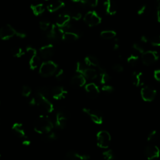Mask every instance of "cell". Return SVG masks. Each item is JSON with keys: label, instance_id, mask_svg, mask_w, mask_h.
<instances>
[{"label": "cell", "instance_id": "29", "mask_svg": "<svg viewBox=\"0 0 160 160\" xmlns=\"http://www.w3.org/2000/svg\"><path fill=\"white\" fill-rule=\"evenodd\" d=\"M40 58L38 55H35L32 57H31L29 60V67L31 69H36L39 65Z\"/></svg>", "mask_w": 160, "mask_h": 160}, {"label": "cell", "instance_id": "53", "mask_svg": "<svg viewBox=\"0 0 160 160\" xmlns=\"http://www.w3.org/2000/svg\"><path fill=\"white\" fill-rule=\"evenodd\" d=\"M29 104L31 106H36V99L35 97H33L31 99H30V100L29 101Z\"/></svg>", "mask_w": 160, "mask_h": 160}, {"label": "cell", "instance_id": "8", "mask_svg": "<svg viewBox=\"0 0 160 160\" xmlns=\"http://www.w3.org/2000/svg\"><path fill=\"white\" fill-rule=\"evenodd\" d=\"M157 94L156 89L151 86H145L141 89V96L143 101L146 102L152 101Z\"/></svg>", "mask_w": 160, "mask_h": 160}, {"label": "cell", "instance_id": "10", "mask_svg": "<svg viewBox=\"0 0 160 160\" xmlns=\"http://www.w3.org/2000/svg\"><path fill=\"white\" fill-rule=\"evenodd\" d=\"M82 111L84 112V113L88 115L91 119V121L95 124H101L102 123L103 117L102 114L99 111L87 108H84L82 109Z\"/></svg>", "mask_w": 160, "mask_h": 160}, {"label": "cell", "instance_id": "20", "mask_svg": "<svg viewBox=\"0 0 160 160\" xmlns=\"http://www.w3.org/2000/svg\"><path fill=\"white\" fill-rule=\"evenodd\" d=\"M144 78L141 72H133L132 74V82L133 85L139 87L143 84Z\"/></svg>", "mask_w": 160, "mask_h": 160}, {"label": "cell", "instance_id": "57", "mask_svg": "<svg viewBox=\"0 0 160 160\" xmlns=\"http://www.w3.org/2000/svg\"><path fill=\"white\" fill-rule=\"evenodd\" d=\"M0 123H1V118H0Z\"/></svg>", "mask_w": 160, "mask_h": 160}, {"label": "cell", "instance_id": "17", "mask_svg": "<svg viewBox=\"0 0 160 160\" xmlns=\"http://www.w3.org/2000/svg\"><path fill=\"white\" fill-rule=\"evenodd\" d=\"M70 19H71V18L68 14L66 13L61 14L58 16L56 19V24L58 27L63 29L65 27H66L68 25H69Z\"/></svg>", "mask_w": 160, "mask_h": 160}, {"label": "cell", "instance_id": "11", "mask_svg": "<svg viewBox=\"0 0 160 160\" xmlns=\"http://www.w3.org/2000/svg\"><path fill=\"white\" fill-rule=\"evenodd\" d=\"M16 34V29L10 24H6L0 29V38L2 40H8Z\"/></svg>", "mask_w": 160, "mask_h": 160}, {"label": "cell", "instance_id": "19", "mask_svg": "<svg viewBox=\"0 0 160 160\" xmlns=\"http://www.w3.org/2000/svg\"><path fill=\"white\" fill-rule=\"evenodd\" d=\"M86 78L82 74L74 76L71 80V84L76 88L83 86L86 84Z\"/></svg>", "mask_w": 160, "mask_h": 160}, {"label": "cell", "instance_id": "32", "mask_svg": "<svg viewBox=\"0 0 160 160\" xmlns=\"http://www.w3.org/2000/svg\"><path fill=\"white\" fill-rule=\"evenodd\" d=\"M58 138V134L56 132L51 131V132L44 135V139L46 141H55Z\"/></svg>", "mask_w": 160, "mask_h": 160}, {"label": "cell", "instance_id": "40", "mask_svg": "<svg viewBox=\"0 0 160 160\" xmlns=\"http://www.w3.org/2000/svg\"><path fill=\"white\" fill-rule=\"evenodd\" d=\"M22 95L24 97H28L31 93V89L29 86H24L22 88V91H21Z\"/></svg>", "mask_w": 160, "mask_h": 160}, {"label": "cell", "instance_id": "25", "mask_svg": "<svg viewBox=\"0 0 160 160\" xmlns=\"http://www.w3.org/2000/svg\"><path fill=\"white\" fill-rule=\"evenodd\" d=\"M84 61L85 64L88 66H93V67H97V68L100 66L99 62L98 59L93 56H86L84 58Z\"/></svg>", "mask_w": 160, "mask_h": 160}, {"label": "cell", "instance_id": "58", "mask_svg": "<svg viewBox=\"0 0 160 160\" xmlns=\"http://www.w3.org/2000/svg\"><path fill=\"white\" fill-rule=\"evenodd\" d=\"M0 159H1V155H0Z\"/></svg>", "mask_w": 160, "mask_h": 160}, {"label": "cell", "instance_id": "18", "mask_svg": "<svg viewBox=\"0 0 160 160\" xmlns=\"http://www.w3.org/2000/svg\"><path fill=\"white\" fill-rule=\"evenodd\" d=\"M12 129L14 132V133L22 139L27 138L26 132L24 129L23 125L19 122H15L13 124L12 126Z\"/></svg>", "mask_w": 160, "mask_h": 160}, {"label": "cell", "instance_id": "52", "mask_svg": "<svg viewBox=\"0 0 160 160\" xmlns=\"http://www.w3.org/2000/svg\"><path fill=\"white\" fill-rule=\"evenodd\" d=\"M31 141H30L28 138H25V139H23L22 141V144L24 146H29V145L31 144Z\"/></svg>", "mask_w": 160, "mask_h": 160}, {"label": "cell", "instance_id": "36", "mask_svg": "<svg viewBox=\"0 0 160 160\" xmlns=\"http://www.w3.org/2000/svg\"><path fill=\"white\" fill-rule=\"evenodd\" d=\"M149 11H150V8L146 4H143L138 8L137 11V14L138 15H144L149 13Z\"/></svg>", "mask_w": 160, "mask_h": 160}, {"label": "cell", "instance_id": "43", "mask_svg": "<svg viewBox=\"0 0 160 160\" xmlns=\"http://www.w3.org/2000/svg\"><path fill=\"white\" fill-rule=\"evenodd\" d=\"M101 90L106 92V93H111L114 91V88L111 86V85H108V84H104L102 88H101Z\"/></svg>", "mask_w": 160, "mask_h": 160}, {"label": "cell", "instance_id": "22", "mask_svg": "<svg viewBox=\"0 0 160 160\" xmlns=\"http://www.w3.org/2000/svg\"><path fill=\"white\" fill-rule=\"evenodd\" d=\"M79 38V35L78 33L74 31H64V32L62 34V39L66 41L72 42L76 41Z\"/></svg>", "mask_w": 160, "mask_h": 160}, {"label": "cell", "instance_id": "13", "mask_svg": "<svg viewBox=\"0 0 160 160\" xmlns=\"http://www.w3.org/2000/svg\"><path fill=\"white\" fill-rule=\"evenodd\" d=\"M41 56L44 59H48L51 58L54 52V48L52 44H48L42 46L39 49Z\"/></svg>", "mask_w": 160, "mask_h": 160}, {"label": "cell", "instance_id": "31", "mask_svg": "<svg viewBox=\"0 0 160 160\" xmlns=\"http://www.w3.org/2000/svg\"><path fill=\"white\" fill-rule=\"evenodd\" d=\"M139 61V56L137 54H132L127 58V62L131 66L137 65Z\"/></svg>", "mask_w": 160, "mask_h": 160}, {"label": "cell", "instance_id": "47", "mask_svg": "<svg viewBox=\"0 0 160 160\" xmlns=\"http://www.w3.org/2000/svg\"><path fill=\"white\" fill-rule=\"evenodd\" d=\"M87 5H89L91 7H96L98 4L99 0H85Z\"/></svg>", "mask_w": 160, "mask_h": 160}, {"label": "cell", "instance_id": "16", "mask_svg": "<svg viewBox=\"0 0 160 160\" xmlns=\"http://www.w3.org/2000/svg\"><path fill=\"white\" fill-rule=\"evenodd\" d=\"M103 6L106 14L113 16L117 12V6L114 1L106 0L103 3Z\"/></svg>", "mask_w": 160, "mask_h": 160}, {"label": "cell", "instance_id": "59", "mask_svg": "<svg viewBox=\"0 0 160 160\" xmlns=\"http://www.w3.org/2000/svg\"><path fill=\"white\" fill-rule=\"evenodd\" d=\"M45 1H48V0H45Z\"/></svg>", "mask_w": 160, "mask_h": 160}, {"label": "cell", "instance_id": "46", "mask_svg": "<svg viewBox=\"0 0 160 160\" xmlns=\"http://www.w3.org/2000/svg\"><path fill=\"white\" fill-rule=\"evenodd\" d=\"M112 69L114 71L116 72H121L123 71L124 68L123 66L121 64H114L112 66Z\"/></svg>", "mask_w": 160, "mask_h": 160}, {"label": "cell", "instance_id": "9", "mask_svg": "<svg viewBox=\"0 0 160 160\" xmlns=\"http://www.w3.org/2000/svg\"><path fill=\"white\" fill-rule=\"evenodd\" d=\"M159 59V54L155 51H146L141 56L142 62L144 65L149 66L154 64Z\"/></svg>", "mask_w": 160, "mask_h": 160}, {"label": "cell", "instance_id": "5", "mask_svg": "<svg viewBox=\"0 0 160 160\" xmlns=\"http://www.w3.org/2000/svg\"><path fill=\"white\" fill-rule=\"evenodd\" d=\"M101 16L95 11H89L84 16V21L90 27L96 26L101 22Z\"/></svg>", "mask_w": 160, "mask_h": 160}, {"label": "cell", "instance_id": "23", "mask_svg": "<svg viewBox=\"0 0 160 160\" xmlns=\"http://www.w3.org/2000/svg\"><path fill=\"white\" fill-rule=\"evenodd\" d=\"M98 68L99 72V82L102 84H106L110 81L111 77L109 74L106 71V70L101 66H99Z\"/></svg>", "mask_w": 160, "mask_h": 160}, {"label": "cell", "instance_id": "2", "mask_svg": "<svg viewBox=\"0 0 160 160\" xmlns=\"http://www.w3.org/2000/svg\"><path fill=\"white\" fill-rule=\"evenodd\" d=\"M36 99V106L43 112L51 113L54 110V106L47 97L38 92L35 96Z\"/></svg>", "mask_w": 160, "mask_h": 160}, {"label": "cell", "instance_id": "49", "mask_svg": "<svg viewBox=\"0 0 160 160\" xmlns=\"http://www.w3.org/2000/svg\"><path fill=\"white\" fill-rule=\"evenodd\" d=\"M16 36L20 38H24L26 37V34L22 31H20V30H17L16 29Z\"/></svg>", "mask_w": 160, "mask_h": 160}, {"label": "cell", "instance_id": "44", "mask_svg": "<svg viewBox=\"0 0 160 160\" xmlns=\"http://www.w3.org/2000/svg\"><path fill=\"white\" fill-rule=\"evenodd\" d=\"M55 76H56V78L58 80H59V81L62 80L64 77V72L63 69H59V70H57V71L56 72V74H55Z\"/></svg>", "mask_w": 160, "mask_h": 160}, {"label": "cell", "instance_id": "38", "mask_svg": "<svg viewBox=\"0 0 160 160\" xmlns=\"http://www.w3.org/2000/svg\"><path fill=\"white\" fill-rule=\"evenodd\" d=\"M39 27L41 30L42 31H46L48 30L50 27V23L47 20H42L39 22Z\"/></svg>", "mask_w": 160, "mask_h": 160}, {"label": "cell", "instance_id": "56", "mask_svg": "<svg viewBox=\"0 0 160 160\" xmlns=\"http://www.w3.org/2000/svg\"><path fill=\"white\" fill-rule=\"evenodd\" d=\"M156 18L157 21L158 22H160V10H157L156 13Z\"/></svg>", "mask_w": 160, "mask_h": 160}, {"label": "cell", "instance_id": "27", "mask_svg": "<svg viewBox=\"0 0 160 160\" xmlns=\"http://www.w3.org/2000/svg\"><path fill=\"white\" fill-rule=\"evenodd\" d=\"M31 9L35 16H39L44 12L45 8L42 4H38L36 5H31Z\"/></svg>", "mask_w": 160, "mask_h": 160}, {"label": "cell", "instance_id": "51", "mask_svg": "<svg viewBox=\"0 0 160 160\" xmlns=\"http://www.w3.org/2000/svg\"><path fill=\"white\" fill-rule=\"evenodd\" d=\"M71 1H72L75 3H77V4H79L80 6H82L87 5L86 3L85 0H71Z\"/></svg>", "mask_w": 160, "mask_h": 160}, {"label": "cell", "instance_id": "4", "mask_svg": "<svg viewBox=\"0 0 160 160\" xmlns=\"http://www.w3.org/2000/svg\"><path fill=\"white\" fill-rule=\"evenodd\" d=\"M96 141L97 144L99 148L107 149L110 145L111 141V134L106 130L100 131L97 133Z\"/></svg>", "mask_w": 160, "mask_h": 160}, {"label": "cell", "instance_id": "12", "mask_svg": "<svg viewBox=\"0 0 160 160\" xmlns=\"http://www.w3.org/2000/svg\"><path fill=\"white\" fill-rule=\"evenodd\" d=\"M68 122V116L66 113L61 110L58 111L56 114V126L59 129H64Z\"/></svg>", "mask_w": 160, "mask_h": 160}, {"label": "cell", "instance_id": "6", "mask_svg": "<svg viewBox=\"0 0 160 160\" xmlns=\"http://www.w3.org/2000/svg\"><path fill=\"white\" fill-rule=\"evenodd\" d=\"M143 153L147 159L154 160L159 157L160 150L156 145L149 144L145 146Z\"/></svg>", "mask_w": 160, "mask_h": 160}, {"label": "cell", "instance_id": "55", "mask_svg": "<svg viewBox=\"0 0 160 160\" xmlns=\"http://www.w3.org/2000/svg\"><path fill=\"white\" fill-rule=\"evenodd\" d=\"M155 7L156 10H160V0H155Z\"/></svg>", "mask_w": 160, "mask_h": 160}, {"label": "cell", "instance_id": "28", "mask_svg": "<svg viewBox=\"0 0 160 160\" xmlns=\"http://www.w3.org/2000/svg\"><path fill=\"white\" fill-rule=\"evenodd\" d=\"M65 13L68 14L71 18H72L76 21H78L82 18L81 13L74 9H68V12H65Z\"/></svg>", "mask_w": 160, "mask_h": 160}, {"label": "cell", "instance_id": "7", "mask_svg": "<svg viewBox=\"0 0 160 160\" xmlns=\"http://www.w3.org/2000/svg\"><path fill=\"white\" fill-rule=\"evenodd\" d=\"M64 32V31L62 28L58 27L56 24H52L47 33L46 38L48 40L57 41L62 39V36Z\"/></svg>", "mask_w": 160, "mask_h": 160}, {"label": "cell", "instance_id": "14", "mask_svg": "<svg viewBox=\"0 0 160 160\" xmlns=\"http://www.w3.org/2000/svg\"><path fill=\"white\" fill-rule=\"evenodd\" d=\"M85 91L89 97L96 98L98 96L100 91L98 86L94 82H90L85 86Z\"/></svg>", "mask_w": 160, "mask_h": 160}, {"label": "cell", "instance_id": "39", "mask_svg": "<svg viewBox=\"0 0 160 160\" xmlns=\"http://www.w3.org/2000/svg\"><path fill=\"white\" fill-rule=\"evenodd\" d=\"M39 93L42 94L43 96L47 97L49 95V94H51V91L48 88V87H45V86H43V87H41L39 90H38V92Z\"/></svg>", "mask_w": 160, "mask_h": 160}, {"label": "cell", "instance_id": "45", "mask_svg": "<svg viewBox=\"0 0 160 160\" xmlns=\"http://www.w3.org/2000/svg\"><path fill=\"white\" fill-rule=\"evenodd\" d=\"M26 52H28V54L31 56L32 57L35 55H37V51L36 49L32 47H27L26 48Z\"/></svg>", "mask_w": 160, "mask_h": 160}, {"label": "cell", "instance_id": "48", "mask_svg": "<svg viewBox=\"0 0 160 160\" xmlns=\"http://www.w3.org/2000/svg\"><path fill=\"white\" fill-rule=\"evenodd\" d=\"M154 78L157 81L160 82V69H156L154 71Z\"/></svg>", "mask_w": 160, "mask_h": 160}, {"label": "cell", "instance_id": "42", "mask_svg": "<svg viewBox=\"0 0 160 160\" xmlns=\"http://www.w3.org/2000/svg\"><path fill=\"white\" fill-rule=\"evenodd\" d=\"M85 66H84V64L82 63H81V62H77L76 64V71L77 72H78L79 74H82L84 69H85Z\"/></svg>", "mask_w": 160, "mask_h": 160}, {"label": "cell", "instance_id": "26", "mask_svg": "<svg viewBox=\"0 0 160 160\" xmlns=\"http://www.w3.org/2000/svg\"><path fill=\"white\" fill-rule=\"evenodd\" d=\"M100 36L102 39L108 40L115 38L116 36V32L114 30L107 29L102 31L100 33Z\"/></svg>", "mask_w": 160, "mask_h": 160}, {"label": "cell", "instance_id": "15", "mask_svg": "<svg viewBox=\"0 0 160 160\" xmlns=\"http://www.w3.org/2000/svg\"><path fill=\"white\" fill-rule=\"evenodd\" d=\"M51 94L54 99L61 100L66 98L68 91L62 86H56L52 89Z\"/></svg>", "mask_w": 160, "mask_h": 160}, {"label": "cell", "instance_id": "35", "mask_svg": "<svg viewBox=\"0 0 160 160\" xmlns=\"http://www.w3.org/2000/svg\"><path fill=\"white\" fill-rule=\"evenodd\" d=\"M12 54L16 58H21L24 54L23 50L19 47H14L11 49Z\"/></svg>", "mask_w": 160, "mask_h": 160}, {"label": "cell", "instance_id": "21", "mask_svg": "<svg viewBox=\"0 0 160 160\" xmlns=\"http://www.w3.org/2000/svg\"><path fill=\"white\" fill-rule=\"evenodd\" d=\"M64 2L61 0H54L52 1L48 6L47 9L49 12H54L59 9L63 8L64 6Z\"/></svg>", "mask_w": 160, "mask_h": 160}, {"label": "cell", "instance_id": "50", "mask_svg": "<svg viewBox=\"0 0 160 160\" xmlns=\"http://www.w3.org/2000/svg\"><path fill=\"white\" fill-rule=\"evenodd\" d=\"M119 48V39L118 38H115L114 40V43L112 45V49L114 50H118Z\"/></svg>", "mask_w": 160, "mask_h": 160}, {"label": "cell", "instance_id": "41", "mask_svg": "<svg viewBox=\"0 0 160 160\" xmlns=\"http://www.w3.org/2000/svg\"><path fill=\"white\" fill-rule=\"evenodd\" d=\"M132 48L138 52L142 54L145 51H144V49L143 48V47L139 43H137V42H134L133 44H132Z\"/></svg>", "mask_w": 160, "mask_h": 160}, {"label": "cell", "instance_id": "24", "mask_svg": "<svg viewBox=\"0 0 160 160\" xmlns=\"http://www.w3.org/2000/svg\"><path fill=\"white\" fill-rule=\"evenodd\" d=\"M82 75H83L85 78L89 79H94L98 76L97 71L91 68H85L84 69Z\"/></svg>", "mask_w": 160, "mask_h": 160}, {"label": "cell", "instance_id": "34", "mask_svg": "<svg viewBox=\"0 0 160 160\" xmlns=\"http://www.w3.org/2000/svg\"><path fill=\"white\" fill-rule=\"evenodd\" d=\"M159 136V134L156 130L151 131L147 136V140L149 142H153L158 139Z\"/></svg>", "mask_w": 160, "mask_h": 160}, {"label": "cell", "instance_id": "30", "mask_svg": "<svg viewBox=\"0 0 160 160\" xmlns=\"http://www.w3.org/2000/svg\"><path fill=\"white\" fill-rule=\"evenodd\" d=\"M102 157L104 160H115L116 159V155L111 149H107L103 151Z\"/></svg>", "mask_w": 160, "mask_h": 160}, {"label": "cell", "instance_id": "33", "mask_svg": "<svg viewBox=\"0 0 160 160\" xmlns=\"http://www.w3.org/2000/svg\"><path fill=\"white\" fill-rule=\"evenodd\" d=\"M64 160H79L78 152L70 151L66 154Z\"/></svg>", "mask_w": 160, "mask_h": 160}, {"label": "cell", "instance_id": "54", "mask_svg": "<svg viewBox=\"0 0 160 160\" xmlns=\"http://www.w3.org/2000/svg\"><path fill=\"white\" fill-rule=\"evenodd\" d=\"M141 41L146 43V42H148V41H149V39H148V38L146 36L142 35V36H141Z\"/></svg>", "mask_w": 160, "mask_h": 160}, {"label": "cell", "instance_id": "37", "mask_svg": "<svg viewBox=\"0 0 160 160\" xmlns=\"http://www.w3.org/2000/svg\"><path fill=\"white\" fill-rule=\"evenodd\" d=\"M149 42L154 46L160 47V35L155 36L149 39Z\"/></svg>", "mask_w": 160, "mask_h": 160}, {"label": "cell", "instance_id": "3", "mask_svg": "<svg viewBox=\"0 0 160 160\" xmlns=\"http://www.w3.org/2000/svg\"><path fill=\"white\" fill-rule=\"evenodd\" d=\"M58 70V65L52 61L43 62L39 69V74L43 77H49L55 74Z\"/></svg>", "mask_w": 160, "mask_h": 160}, {"label": "cell", "instance_id": "1", "mask_svg": "<svg viewBox=\"0 0 160 160\" xmlns=\"http://www.w3.org/2000/svg\"><path fill=\"white\" fill-rule=\"evenodd\" d=\"M54 128L53 123L51 119L45 115L39 116L34 122V129L40 134L44 135L51 131Z\"/></svg>", "mask_w": 160, "mask_h": 160}]
</instances>
